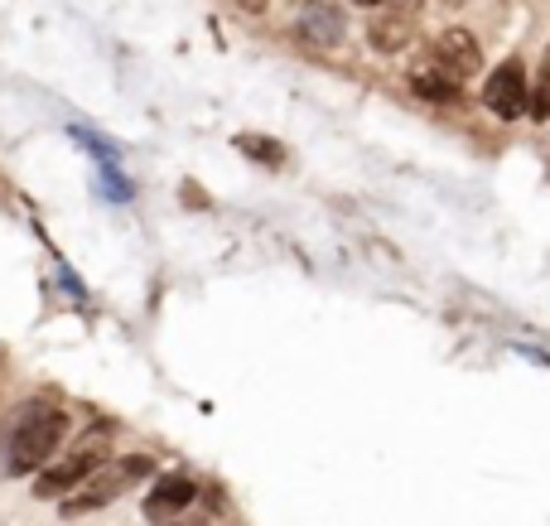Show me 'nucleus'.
I'll return each mask as SVG.
<instances>
[{
    "label": "nucleus",
    "mask_w": 550,
    "mask_h": 526,
    "mask_svg": "<svg viewBox=\"0 0 550 526\" xmlns=\"http://www.w3.org/2000/svg\"><path fill=\"white\" fill-rule=\"evenodd\" d=\"M526 116H531V121H550V54H546V63L536 68V87L526 92Z\"/></svg>",
    "instance_id": "nucleus-11"
},
{
    "label": "nucleus",
    "mask_w": 550,
    "mask_h": 526,
    "mask_svg": "<svg viewBox=\"0 0 550 526\" xmlns=\"http://www.w3.org/2000/svg\"><path fill=\"white\" fill-rule=\"evenodd\" d=\"M193 498H198V483H193L189 473H165V478H155V488H150V498H145V517H150V522L179 517L184 507H193Z\"/></svg>",
    "instance_id": "nucleus-7"
},
{
    "label": "nucleus",
    "mask_w": 550,
    "mask_h": 526,
    "mask_svg": "<svg viewBox=\"0 0 550 526\" xmlns=\"http://www.w3.org/2000/svg\"><path fill=\"white\" fill-rule=\"evenodd\" d=\"M107 435H111V425L102 420V425H92L87 430V440L68 454V459H58V464H44V469L34 473V498H68L73 488H83L92 473L107 464L111 454H107Z\"/></svg>",
    "instance_id": "nucleus-2"
},
{
    "label": "nucleus",
    "mask_w": 550,
    "mask_h": 526,
    "mask_svg": "<svg viewBox=\"0 0 550 526\" xmlns=\"http://www.w3.org/2000/svg\"><path fill=\"white\" fill-rule=\"evenodd\" d=\"M358 5H382V0H358Z\"/></svg>",
    "instance_id": "nucleus-15"
},
{
    "label": "nucleus",
    "mask_w": 550,
    "mask_h": 526,
    "mask_svg": "<svg viewBox=\"0 0 550 526\" xmlns=\"http://www.w3.org/2000/svg\"><path fill=\"white\" fill-rule=\"evenodd\" d=\"M68 136L78 140V145H83L97 165H121V145H116V140L97 136V131H87V126H68Z\"/></svg>",
    "instance_id": "nucleus-10"
},
{
    "label": "nucleus",
    "mask_w": 550,
    "mask_h": 526,
    "mask_svg": "<svg viewBox=\"0 0 550 526\" xmlns=\"http://www.w3.org/2000/svg\"><path fill=\"white\" fill-rule=\"evenodd\" d=\"M483 107L493 111L497 121H517L526 111V68L522 58H507V63H497L493 73H488V83H483Z\"/></svg>",
    "instance_id": "nucleus-4"
},
{
    "label": "nucleus",
    "mask_w": 550,
    "mask_h": 526,
    "mask_svg": "<svg viewBox=\"0 0 550 526\" xmlns=\"http://www.w3.org/2000/svg\"><path fill=\"white\" fill-rule=\"evenodd\" d=\"M150 473H155V459H150V454H126V459H111V464H102V469L87 478V488L78 493V498L58 502V512H63V517H87V512H97V507L116 502L121 493H131V488H136V483H145Z\"/></svg>",
    "instance_id": "nucleus-3"
},
{
    "label": "nucleus",
    "mask_w": 550,
    "mask_h": 526,
    "mask_svg": "<svg viewBox=\"0 0 550 526\" xmlns=\"http://www.w3.org/2000/svg\"><path fill=\"white\" fill-rule=\"evenodd\" d=\"M411 34H415V20H411V15H401V10L377 15L372 29H367V39H372V49H377V54H401V49L411 44Z\"/></svg>",
    "instance_id": "nucleus-8"
},
{
    "label": "nucleus",
    "mask_w": 550,
    "mask_h": 526,
    "mask_svg": "<svg viewBox=\"0 0 550 526\" xmlns=\"http://www.w3.org/2000/svg\"><path fill=\"white\" fill-rule=\"evenodd\" d=\"M242 5H247V10H261V5H266V0H242Z\"/></svg>",
    "instance_id": "nucleus-14"
},
{
    "label": "nucleus",
    "mask_w": 550,
    "mask_h": 526,
    "mask_svg": "<svg viewBox=\"0 0 550 526\" xmlns=\"http://www.w3.org/2000/svg\"><path fill=\"white\" fill-rule=\"evenodd\" d=\"M411 87L425 97V102H454L459 97V83L449 78V73H440L435 63H425V68H415L411 73Z\"/></svg>",
    "instance_id": "nucleus-9"
},
{
    "label": "nucleus",
    "mask_w": 550,
    "mask_h": 526,
    "mask_svg": "<svg viewBox=\"0 0 550 526\" xmlns=\"http://www.w3.org/2000/svg\"><path fill=\"white\" fill-rule=\"evenodd\" d=\"M5 435H10V464L5 469L15 478H25V473H39L44 464H54V449L68 440V416L44 411L39 401H25L5 420Z\"/></svg>",
    "instance_id": "nucleus-1"
},
{
    "label": "nucleus",
    "mask_w": 550,
    "mask_h": 526,
    "mask_svg": "<svg viewBox=\"0 0 550 526\" xmlns=\"http://www.w3.org/2000/svg\"><path fill=\"white\" fill-rule=\"evenodd\" d=\"M430 63L440 73H449L454 83H464V78H473L483 68V49H478V39L468 29H444L440 39L430 44Z\"/></svg>",
    "instance_id": "nucleus-6"
},
{
    "label": "nucleus",
    "mask_w": 550,
    "mask_h": 526,
    "mask_svg": "<svg viewBox=\"0 0 550 526\" xmlns=\"http://www.w3.org/2000/svg\"><path fill=\"white\" fill-rule=\"evenodd\" d=\"M295 34L314 49H338L348 39V15L338 0H304L300 20H295Z\"/></svg>",
    "instance_id": "nucleus-5"
},
{
    "label": "nucleus",
    "mask_w": 550,
    "mask_h": 526,
    "mask_svg": "<svg viewBox=\"0 0 550 526\" xmlns=\"http://www.w3.org/2000/svg\"><path fill=\"white\" fill-rule=\"evenodd\" d=\"M237 150L242 155H251V160H261V165H285V150L275 145V140H266V136H237Z\"/></svg>",
    "instance_id": "nucleus-12"
},
{
    "label": "nucleus",
    "mask_w": 550,
    "mask_h": 526,
    "mask_svg": "<svg viewBox=\"0 0 550 526\" xmlns=\"http://www.w3.org/2000/svg\"><path fill=\"white\" fill-rule=\"evenodd\" d=\"M102 194L116 198V203H131V198H136V184L121 174V165H102Z\"/></svg>",
    "instance_id": "nucleus-13"
}]
</instances>
